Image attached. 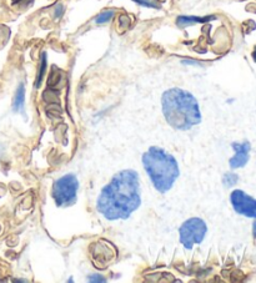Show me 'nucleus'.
<instances>
[{
  "label": "nucleus",
  "instance_id": "1",
  "mask_svg": "<svg viewBox=\"0 0 256 283\" xmlns=\"http://www.w3.org/2000/svg\"><path fill=\"white\" fill-rule=\"evenodd\" d=\"M141 205L139 173L123 170L101 190L96 210L110 221L127 220Z\"/></svg>",
  "mask_w": 256,
  "mask_h": 283
},
{
  "label": "nucleus",
  "instance_id": "2",
  "mask_svg": "<svg viewBox=\"0 0 256 283\" xmlns=\"http://www.w3.org/2000/svg\"><path fill=\"white\" fill-rule=\"evenodd\" d=\"M163 113L173 129L189 130L201 122V113L195 96L179 88L166 90L161 98Z\"/></svg>",
  "mask_w": 256,
  "mask_h": 283
},
{
  "label": "nucleus",
  "instance_id": "3",
  "mask_svg": "<svg viewBox=\"0 0 256 283\" xmlns=\"http://www.w3.org/2000/svg\"><path fill=\"white\" fill-rule=\"evenodd\" d=\"M142 165L154 187L161 193L168 192L180 175L175 157L158 146H151L142 155Z\"/></svg>",
  "mask_w": 256,
  "mask_h": 283
},
{
  "label": "nucleus",
  "instance_id": "4",
  "mask_svg": "<svg viewBox=\"0 0 256 283\" xmlns=\"http://www.w3.org/2000/svg\"><path fill=\"white\" fill-rule=\"evenodd\" d=\"M79 181L74 175L69 173L55 181L53 187V198L58 207L70 206L75 202Z\"/></svg>",
  "mask_w": 256,
  "mask_h": 283
},
{
  "label": "nucleus",
  "instance_id": "5",
  "mask_svg": "<svg viewBox=\"0 0 256 283\" xmlns=\"http://www.w3.org/2000/svg\"><path fill=\"white\" fill-rule=\"evenodd\" d=\"M207 232V226L204 220L199 217H192L185 221L179 228L180 242L185 248L192 250L195 243H201Z\"/></svg>",
  "mask_w": 256,
  "mask_h": 283
},
{
  "label": "nucleus",
  "instance_id": "6",
  "mask_svg": "<svg viewBox=\"0 0 256 283\" xmlns=\"http://www.w3.org/2000/svg\"><path fill=\"white\" fill-rule=\"evenodd\" d=\"M230 200L234 210H235L238 214L256 220V200H254L253 197L246 195V193L241 190L233 191V193H231L230 196ZM254 233H255L256 236V222L255 225H254Z\"/></svg>",
  "mask_w": 256,
  "mask_h": 283
},
{
  "label": "nucleus",
  "instance_id": "7",
  "mask_svg": "<svg viewBox=\"0 0 256 283\" xmlns=\"http://www.w3.org/2000/svg\"><path fill=\"white\" fill-rule=\"evenodd\" d=\"M233 149L235 150V156L231 157L229 164L231 169H240L248 164L249 152H250V142H233Z\"/></svg>",
  "mask_w": 256,
  "mask_h": 283
},
{
  "label": "nucleus",
  "instance_id": "8",
  "mask_svg": "<svg viewBox=\"0 0 256 283\" xmlns=\"http://www.w3.org/2000/svg\"><path fill=\"white\" fill-rule=\"evenodd\" d=\"M215 16H179L176 19V25L179 28H187V26L192 25V24H199V23H206V21L214 20Z\"/></svg>",
  "mask_w": 256,
  "mask_h": 283
},
{
  "label": "nucleus",
  "instance_id": "9",
  "mask_svg": "<svg viewBox=\"0 0 256 283\" xmlns=\"http://www.w3.org/2000/svg\"><path fill=\"white\" fill-rule=\"evenodd\" d=\"M24 103H25V88H24V84H20L16 89L15 98H14V111L23 110Z\"/></svg>",
  "mask_w": 256,
  "mask_h": 283
},
{
  "label": "nucleus",
  "instance_id": "10",
  "mask_svg": "<svg viewBox=\"0 0 256 283\" xmlns=\"http://www.w3.org/2000/svg\"><path fill=\"white\" fill-rule=\"evenodd\" d=\"M114 11L113 10H105V11H103L101 14H99L98 15V18L95 19V21H96V24H105V23H108L109 20H112L113 19V16H114Z\"/></svg>",
  "mask_w": 256,
  "mask_h": 283
},
{
  "label": "nucleus",
  "instance_id": "11",
  "mask_svg": "<svg viewBox=\"0 0 256 283\" xmlns=\"http://www.w3.org/2000/svg\"><path fill=\"white\" fill-rule=\"evenodd\" d=\"M132 1H135V3L140 4V5L142 6H148V8H153V9L160 8V5H159L156 0H132Z\"/></svg>",
  "mask_w": 256,
  "mask_h": 283
},
{
  "label": "nucleus",
  "instance_id": "12",
  "mask_svg": "<svg viewBox=\"0 0 256 283\" xmlns=\"http://www.w3.org/2000/svg\"><path fill=\"white\" fill-rule=\"evenodd\" d=\"M45 69H47V54H43V57H42V66H40V72H39V76H38V80H36V86H39L40 83H42V79L43 76H44V72H45Z\"/></svg>",
  "mask_w": 256,
  "mask_h": 283
},
{
  "label": "nucleus",
  "instance_id": "13",
  "mask_svg": "<svg viewBox=\"0 0 256 283\" xmlns=\"http://www.w3.org/2000/svg\"><path fill=\"white\" fill-rule=\"evenodd\" d=\"M223 182L224 185L230 187V186H234L236 182H238V176L235 173H226L223 178Z\"/></svg>",
  "mask_w": 256,
  "mask_h": 283
},
{
  "label": "nucleus",
  "instance_id": "14",
  "mask_svg": "<svg viewBox=\"0 0 256 283\" xmlns=\"http://www.w3.org/2000/svg\"><path fill=\"white\" fill-rule=\"evenodd\" d=\"M90 282H105V278H101V276H91L89 277Z\"/></svg>",
  "mask_w": 256,
  "mask_h": 283
},
{
  "label": "nucleus",
  "instance_id": "15",
  "mask_svg": "<svg viewBox=\"0 0 256 283\" xmlns=\"http://www.w3.org/2000/svg\"><path fill=\"white\" fill-rule=\"evenodd\" d=\"M253 57H254V60L256 61V48H255V50H254V53H253Z\"/></svg>",
  "mask_w": 256,
  "mask_h": 283
}]
</instances>
